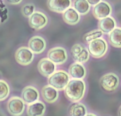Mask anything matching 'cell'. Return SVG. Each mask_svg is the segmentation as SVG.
Returning <instances> with one entry per match:
<instances>
[{"label": "cell", "instance_id": "obj_1", "mask_svg": "<svg viewBox=\"0 0 121 116\" xmlns=\"http://www.w3.org/2000/svg\"><path fill=\"white\" fill-rule=\"evenodd\" d=\"M86 92V83L84 79H72L65 89V95L73 103L80 102Z\"/></svg>", "mask_w": 121, "mask_h": 116}, {"label": "cell", "instance_id": "obj_2", "mask_svg": "<svg viewBox=\"0 0 121 116\" xmlns=\"http://www.w3.org/2000/svg\"><path fill=\"white\" fill-rule=\"evenodd\" d=\"M70 81L69 72L64 70H58L48 78V83L57 91L65 90Z\"/></svg>", "mask_w": 121, "mask_h": 116}, {"label": "cell", "instance_id": "obj_3", "mask_svg": "<svg viewBox=\"0 0 121 116\" xmlns=\"http://www.w3.org/2000/svg\"><path fill=\"white\" fill-rule=\"evenodd\" d=\"M88 50L92 57L101 58L107 54L108 44L104 38H99L88 44Z\"/></svg>", "mask_w": 121, "mask_h": 116}, {"label": "cell", "instance_id": "obj_4", "mask_svg": "<svg viewBox=\"0 0 121 116\" xmlns=\"http://www.w3.org/2000/svg\"><path fill=\"white\" fill-rule=\"evenodd\" d=\"M99 83L104 91L113 92L117 90L120 85V78L114 72H108L100 77Z\"/></svg>", "mask_w": 121, "mask_h": 116}, {"label": "cell", "instance_id": "obj_5", "mask_svg": "<svg viewBox=\"0 0 121 116\" xmlns=\"http://www.w3.org/2000/svg\"><path fill=\"white\" fill-rule=\"evenodd\" d=\"M48 17L44 12L36 10L31 16L28 18V23L32 29L35 30H40L45 28L48 24Z\"/></svg>", "mask_w": 121, "mask_h": 116}, {"label": "cell", "instance_id": "obj_6", "mask_svg": "<svg viewBox=\"0 0 121 116\" xmlns=\"http://www.w3.org/2000/svg\"><path fill=\"white\" fill-rule=\"evenodd\" d=\"M14 58L17 63L23 66H27L33 62L34 53L29 49V47L22 46L15 52Z\"/></svg>", "mask_w": 121, "mask_h": 116}, {"label": "cell", "instance_id": "obj_7", "mask_svg": "<svg viewBox=\"0 0 121 116\" xmlns=\"http://www.w3.org/2000/svg\"><path fill=\"white\" fill-rule=\"evenodd\" d=\"M25 103L21 97L12 96L8 100L6 104V108L10 115L13 116H20L24 113Z\"/></svg>", "mask_w": 121, "mask_h": 116}, {"label": "cell", "instance_id": "obj_8", "mask_svg": "<svg viewBox=\"0 0 121 116\" xmlns=\"http://www.w3.org/2000/svg\"><path fill=\"white\" fill-rule=\"evenodd\" d=\"M71 55L73 59L77 63H86L89 61L90 53L88 49L81 44H75L71 48Z\"/></svg>", "mask_w": 121, "mask_h": 116}, {"label": "cell", "instance_id": "obj_9", "mask_svg": "<svg viewBox=\"0 0 121 116\" xmlns=\"http://www.w3.org/2000/svg\"><path fill=\"white\" fill-rule=\"evenodd\" d=\"M47 57L55 64H63L68 60V53L63 47H53L49 50Z\"/></svg>", "mask_w": 121, "mask_h": 116}, {"label": "cell", "instance_id": "obj_10", "mask_svg": "<svg viewBox=\"0 0 121 116\" xmlns=\"http://www.w3.org/2000/svg\"><path fill=\"white\" fill-rule=\"evenodd\" d=\"M112 7L111 4L106 1H100L92 9V14L96 19L101 20L103 18L111 16Z\"/></svg>", "mask_w": 121, "mask_h": 116}, {"label": "cell", "instance_id": "obj_11", "mask_svg": "<svg viewBox=\"0 0 121 116\" xmlns=\"http://www.w3.org/2000/svg\"><path fill=\"white\" fill-rule=\"evenodd\" d=\"M47 46L45 38L39 35L32 37L28 41V47L34 54H41L45 50Z\"/></svg>", "mask_w": 121, "mask_h": 116}, {"label": "cell", "instance_id": "obj_12", "mask_svg": "<svg viewBox=\"0 0 121 116\" xmlns=\"http://www.w3.org/2000/svg\"><path fill=\"white\" fill-rule=\"evenodd\" d=\"M57 69L56 64L52 62L48 57L41 59L38 64V70L43 76L49 77L52 76Z\"/></svg>", "mask_w": 121, "mask_h": 116}, {"label": "cell", "instance_id": "obj_13", "mask_svg": "<svg viewBox=\"0 0 121 116\" xmlns=\"http://www.w3.org/2000/svg\"><path fill=\"white\" fill-rule=\"evenodd\" d=\"M40 93L38 90L34 86H26L22 91V99L25 104L28 105L34 104L39 99Z\"/></svg>", "mask_w": 121, "mask_h": 116}, {"label": "cell", "instance_id": "obj_14", "mask_svg": "<svg viewBox=\"0 0 121 116\" xmlns=\"http://www.w3.org/2000/svg\"><path fill=\"white\" fill-rule=\"evenodd\" d=\"M72 1L70 0H49L47 6L49 10L56 13H64L71 7Z\"/></svg>", "mask_w": 121, "mask_h": 116}, {"label": "cell", "instance_id": "obj_15", "mask_svg": "<svg viewBox=\"0 0 121 116\" xmlns=\"http://www.w3.org/2000/svg\"><path fill=\"white\" fill-rule=\"evenodd\" d=\"M69 76L75 79H84L87 74V70L83 64L74 62L69 68Z\"/></svg>", "mask_w": 121, "mask_h": 116}, {"label": "cell", "instance_id": "obj_16", "mask_svg": "<svg viewBox=\"0 0 121 116\" xmlns=\"http://www.w3.org/2000/svg\"><path fill=\"white\" fill-rule=\"evenodd\" d=\"M42 95L43 99L48 104H53L59 98V93L57 90L49 84L42 87Z\"/></svg>", "mask_w": 121, "mask_h": 116}, {"label": "cell", "instance_id": "obj_17", "mask_svg": "<svg viewBox=\"0 0 121 116\" xmlns=\"http://www.w3.org/2000/svg\"><path fill=\"white\" fill-rule=\"evenodd\" d=\"M46 107L42 101H37L34 104H29L26 109L28 116H44Z\"/></svg>", "mask_w": 121, "mask_h": 116}, {"label": "cell", "instance_id": "obj_18", "mask_svg": "<svg viewBox=\"0 0 121 116\" xmlns=\"http://www.w3.org/2000/svg\"><path fill=\"white\" fill-rule=\"evenodd\" d=\"M116 19L113 17H108V18H103L101 20H99L98 28L100 31H102L104 33H110L111 32L116 28Z\"/></svg>", "mask_w": 121, "mask_h": 116}, {"label": "cell", "instance_id": "obj_19", "mask_svg": "<svg viewBox=\"0 0 121 116\" xmlns=\"http://www.w3.org/2000/svg\"><path fill=\"white\" fill-rule=\"evenodd\" d=\"M62 18L65 22L68 25H74L79 23L80 20H81V15L74 8L70 7L63 13Z\"/></svg>", "mask_w": 121, "mask_h": 116}, {"label": "cell", "instance_id": "obj_20", "mask_svg": "<svg viewBox=\"0 0 121 116\" xmlns=\"http://www.w3.org/2000/svg\"><path fill=\"white\" fill-rule=\"evenodd\" d=\"M70 116H85L88 114L85 105L82 103H73L69 110Z\"/></svg>", "mask_w": 121, "mask_h": 116}, {"label": "cell", "instance_id": "obj_21", "mask_svg": "<svg viewBox=\"0 0 121 116\" xmlns=\"http://www.w3.org/2000/svg\"><path fill=\"white\" fill-rule=\"evenodd\" d=\"M108 41L112 46L121 48V27H116L108 34Z\"/></svg>", "mask_w": 121, "mask_h": 116}, {"label": "cell", "instance_id": "obj_22", "mask_svg": "<svg viewBox=\"0 0 121 116\" xmlns=\"http://www.w3.org/2000/svg\"><path fill=\"white\" fill-rule=\"evenodd\" d=\"M73 8L79 13V14L85 15L90 11L91 5L87 0H76L73 2Z\"/></svg>", "mask_w": 121, "mask_h": 116}, {"label": "cell", "instance_id": "obj_23", "mask_svg": "<svg viewBox=\"0 0 121 116\" xmlns=\"http://www.w3.org/2000/svg\"><path fill=\"white\" fill-rule=\"evenodd\" d=\"M104 36V33L100 31V29H93L91 30L88 33H86L85 35L83 36V41L85 43L89 44L90 42L99 39V38H102Z\"/></svg>", "mask_w": 121, "mask_h": 116}, {"label": "cell", "instance_id": "obj_24", "mask_svg": "<svg viewBox=\"0 0 121 116\" xmlns=\"http://www.w3.org/2000/svg\"><path fill=\"white\" fill-rule=\"evenodd\" d=\"M10 92V85L6 80L0 79V101H4L9 97Z\"/></svg>", "mask_w": 121, "mask_h": 116}, {"label": "cell", "instance_id": "obj_25", "mask_svg": "<svg viewBox=\"0 0 121 116\" xmlns=\"http://www.w3.org/2000/svg\"><path fill=\"white\" fill-rule=\"evenodd\" d=\"M35 6L33 3H26L22 7V14L26 18H29L35 12Z\"/></svg>", "mask_w": 121, "mask_h": 116}, {"label": "cell", "instance_id": "obj_26", "mask_svg": "<svg viewBox=\"0 0 121 116\" xmlns=\"http://www.w3.org/2000/svg\"><path fill=\"white\" fill-rule=\"evenodd\" d=\"M7 18V9H6L5 4L2 1H0V21L3 22Z\"/></svg>", "mask_w": 121, "mask_h": 116}, {"label": "cell", "instance_id": "obj_27", "mask_svg": "<svg viewBox=\"0 0 121 116\" xmlns=\"http://www.w3.org/2000/svg\"><path fill=\"white\" fill-rule=\"evenodd\" d=\"M88 3L90 4V5H93L94 6L97 5L99 3H100V1H99V0H95V1H93V0H89V1H88Z\"/></svg>", "mask_w": 121, "mask_h": 116}, {"label": "cell", "instance_id": "obj_28", "mask_svg": "<svg viewBox=\"0 0 121 116\" xmlns=\"http://www.w3.org/2000/svg\"><path fill=\"white\" fill-rule=\"evenodd\" d=\"M8 3L12 4V5H18V4L22 3V1L21 0H18V1H12V0H10V1H8Z\"/></svg>", "mask_w": 121, "mask_h": 116}, {"label": "cell", "instance_id": "obj_29", "mask_svg": "<svg viewBox=\"0 0 121 116\" xmlns=\"http://www.w3.org/2000/svg\"><path fill=\"white\" fill-rule=\"evenodd\" d=\"M85 116H97V115L94 113H88Z\"/></svg>", "mask_w": 121, "mask_h": 116}, {"label": "cell", "instance_id": "obj_30", "mask_svg": "<svg viewBox=\"0 0 121 116\" xmlns=\"http://www.w3.org/2000/svg\"><path fill=\"white\" fill-rule=\"evenodd\" d=\"M118 116H121V105L118 110Z\"/></svg>", "mask_w": 121, "mask_h": 116}, {"label": "cell", "instance_id": "obj_31", "mask_svg": "<svg viewBox=\"0 0 121 116\" xmlns=\"http://www.w3.org/2000/svg\"><path fill=\"white\" fill-rule=\"evenodd\" d=\"M1 77H2V74H1V72H0V79H1Z\"/></svg>", "mask_w": 121, "mask_h": 116}, {"label": "cell", "instance_id": "obj_32", "mask_svg": "<svg viewBox=\"0 0 121 116\" xmlns=\"http://www.w3.org/2000/svg\"><path fill=\"white\" fill-rule=\"evenodd\" d=\"M0 23H1V21H0Z\"/></svg>", "mask_w": 121, "mask_h": 116}]
</instances>
